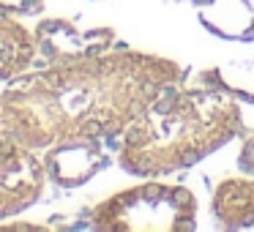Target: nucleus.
Instances as JSON below:
<instances>
[{
    "mask_svg": "<svg viewBox=\"0 0 254 232\" xmlns=\"http://www.w3.org/2000/svg\"><path fill=\"white\" fill-rule=\"evenodd\" d=\"M186 79L181 63L150 52H85L0 93V137L30 150L123 134L164 90Z\"/></svg>",
    "mask_w": 254,
    "mask_h": 232,
    "instance_id": "1",
    "label": "nucleus"
},
{
    "mask_svg": "<svg viewBox=\"0 0 254 232\" xmlns=\"http://www.w3.org/2000/svg\"><path fill=\"white\" fill-rule=\"evenodd\" d=\"M241 131L243 110L227 88L175 85L128 123L118 161L128 175H172L213 156Z\"/></svg>",
    "mask_w": 254,
    "mask_h": 232,
    "instance_id": "2",
    "label": "nucleus"
},
{
    "mask_svg": "<svg viewBox=\"0 0 254 232\" xmlns=\"http://www.w3.org/2000/svg\"><path fill=\"white\" fill-rule=\"evenodd\" d=\"M90 224L107 232H189L197 227V197L175 183H139L90 210Z\"/></svg>",
    "mask_w": 254,
    "mask_h": 232,
    "instance_id": "3",
    "label": "nucleus"
},
{
    "mask_svg": "<svg viewBox=\"0 0 254 232\" xmlns=\"http://www.w3.org/2000/svg\"><path fill=\"white\" fill-rule=\"evenodd\" d=\"M47 164L36 150L0 137V219L22 213L44 191Z\"/></svg>",
    "mask_w": 254,
    "mask_h": 232,
    "instance_id": "4",
    "label": "nucleus"
},
{
    "mask_svg": "<svg viewBox=\"0 0 254 232\" xmlns=\"http://www.w3.org/2000/svg\"><path fill=\"white\" fill-rule=\"evenodd\" d=\"M210 210L219 227L243 230L254 224V177H224L216 183Z\"/></svg>",
    "mask_w": 254,
    "mask_h": 232,
    "instance_id": "5",
    "label": "nucleus"
},
{
    "mask_svg": "<svg viewBox=\"0 0 254 232\" xmlns=\"http://www.w3.org/2000/svg\"><path fill=\"white\" fill-rule=\"evenodd\" d=\"M101 164V148L99 139H82V142H66L52 150L47 170L63 183H82L96 172Z\"/></svg>",
    "mask_w": 254,
    "mask_h": 232,
    "instance_id": "6",
    "label": "nucleus"
},
{
    "mask_svg": "<svg viewBox=\"0 0 254 232\" xmlns=\"http://www.w3.org/2000/svg\"><path fill=\"white\" fill-rule=\"evenodd\" d=\"M28 60H30L28 33H25L17 22L0 17V77L14 74Z\"/></svg>",
    "mask_w": 254,
    "mask_h": 232,
    "instance_id": "7",
    "label": "nucleus"
},
{
    "mask_svg": "<svg viewBox=\"0 0 254 232\" xmlns=\"http://www.w3.org/2000/svg\"><path fill=\"white\" fill-rule=\"evenodd\" d=\"M241 167L249 172V175L254 172V137L249 139V142L243 145V150H241Z\"/></svg>",
    "mask_w": 254,
    "mask_h": 232,
    "instance_id": "8",
    "label": "nucleus"
}]
</instances>
